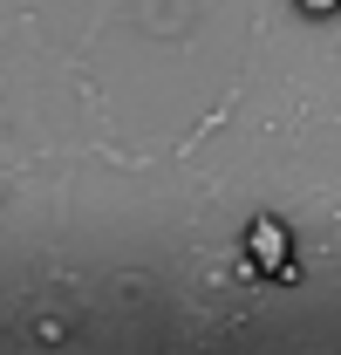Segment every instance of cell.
I'll return each instance as SVG.
<instances>
[{
    "label": "cell",
    "mask_w": 341,
    "mask_h": 355,
    "mask_svg": "<svg viewBox=\"0 0 341 355\" xmlns=\"http://www.w3.org/2000/svg\"><path fill=\"white\" fill-rule=\"evenodd\" d=\"M300 7H335V0H300Z\"/></svg>",
    "instance_id": "1"
}]
</instances>
